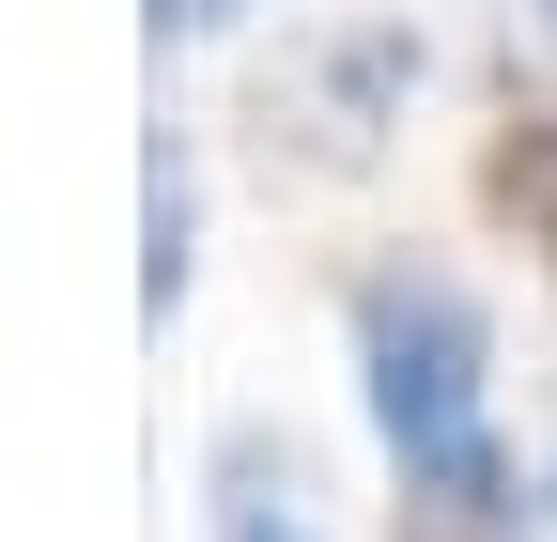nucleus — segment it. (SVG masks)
I'll use <instances>...</instances> for the list:
<instances>
[{
    "label": "nucleus",
    "instance_id": "5",
    "mask_svg": "<svg viewBox=\"0 0 557 542\" xmlns=\"http://www.w3.org/2000/svg\"><path fill=\"white\" fill-rule=\"evenodd\" d=\"M139 233H156V248H139V295H186V140H156V171H139Z\"/></svg>",
    "mask_w": 557,
    "mask_h": 542
},
{
    "label": "nucleus",
    "instance_id": "6",
    "mask_svg": "<svg viewBox=\"0 0 557 542\" xmlns=\"http://www.w3.org/2000/svg\"><path fill=\"white\" fill-rule=\"evenodd\" d=\"M403 542H511V496H418Z\"/></svg>",
    "mask_w": 557,
    "mask_h": 542
},
{
    "label": "nucleus",
    "instance_id": "2",
    "mask_svg": "<svg viewBox=\"0 0 557 542\" xmlns=\"http://www.w3.org/2000/svg\"><path fill=\"white\" fill-rule=\"evenodd\" d=\"M403 78H418V47H403V32H341V47H310L295 78L263 94V124H295L310 156H341V171H357V156H372V124L403 109Z\"/></svg>",
    "mask_w": 557,
    "mask_h": 542
},
{
    "label": "nucleus",
    "instance_id": "1",
    "mask_svg": "<svg viewBox=\"0 0 557 542\" xmlns=\"http://www.w3.org/2000/svg\"><path fill=\"white\" fill-rule=\"evenodd\" d=\"M357 372H372V434L403 449L418 496H511L496 419H480L496 342H480V295L449 263H372L357 280Z\"/></svg>",
    "mask_w": 557,
    "mask_h": 542
},
{
    "label": "nucleus",
    "instance_id": "4",
    "mask_svg": "<svg viewBox=\"0 0 557 542\" xmlns=\"http://www.w3.org/2000/svg\"><path fill=\"white\" fill-rule=\"evenodd\" d=\"M295 496H310V481H295V449H263V434L218 449V527H233V542H310Z\"/></svg>",
    "mask_w": 557,
    "mask_h": 542
},
{
    "label": "nucleus",
    "instance_id": "7",
    "mask_svg": "<svg viewBox=\"0 0 557 542\" xmlns=\"http://www.w3.org/2000/svg\"><path fill=\"white\" fill-rule=\"evenodd\" d=\"M248 0H156V32H233Z\"/></svg>",
    "mask_w": 557,
    "mask_h": 542
},
{
    "label": "nucleus",
    "instance_id": "3",
    "mask_svg": "<svg viewBox=\"0 0 557 542\" xmlns=\"http://www.w3.org/2000/svg\"><path fill=\"white\" fill-rule=\"evenodd\" d=\"M480 186H496V218L542 248V280H557V94H527L496 124V156H480Z\"/></svg>",
    "mask_w": 557,
    "mask_h": 542
},
{
    "label": "nucleus",
    "instance_id": "8",
    "mask_svg": "<svg viewBox=\"0 0 557 542\" xmlns=\"http://www.w3.org/2000/svg\"><path fill=\"white\" fill-rule=\"evenodd\" d=\"M542 16H557V0H542Z\"/></svg>",
    "mask_w": 557,
    "mask_h": 542
}]
</instances>
